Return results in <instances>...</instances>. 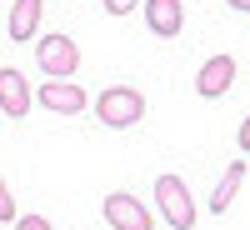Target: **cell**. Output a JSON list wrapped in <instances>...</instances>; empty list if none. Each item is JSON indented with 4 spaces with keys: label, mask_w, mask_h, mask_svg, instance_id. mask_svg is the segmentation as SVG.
Returning a JSON list of instances; mask_svg holds the SVG:
<instances>
[{
    "label": "cell",
    "mask_w": 250,
    "mask_h": 230,
    "mask_svg": "<svg viewBox=\"0 0 250 230\" xmlns=\"http://www.w3.org/2000/svg\"><path fill=\"white\" fill-rule=\"evenodd\" d=\"M95 120L105 125V130H130V125L145 120V95L135 85H110L95 95Z\"/></svg>",
    "instance_id": "6da1fadb"
},
{
    "label": "cell",
    "mask_w": 250,
    "mask_h": 230,
    "mask_svg": "<svg viewBox=\"0 0 250 230\" xmlns=\"http://www.w3.org/2000/svg\"><path fill=\"white\" fill-rule=\"evenodd\" d=\"M155 205H160L165 225H175V230H190L195 225V195H190V185H185L175 170L155 175Z\"/></svg>",
    "instance_id": "7a4b0ae2"
},
{
    "label": "cell",
    "mask_w": 250,
    "mask_h": 230,
    "mask_svg": "<svg viewBox=\"0 0 250 230\" xmlns=\"http://www.w3.org/2000/svg\"><path fill=\"white\" fill-rule=\"evenodd\" d=\"M35 65L40 70H45L50 80H70L75 70H80V45H75V40L70 35H40L35 40Z\"/></svg>",
    "instance_id": "3957f363"
},
{
    "label": "cell",
    "mask_w": 250,
    "mask_h": 230,
    "mask_svg": "<svg viewBox=\"0 0 250 230\" xmlns=\"http://www.w3.org/2000/svg\"><path fill=\"white\" fill-rule=\"evenodd\" d=\"M105 220H110V230H155V220H150V210L130 195V190H110L105 195Z\"/></svg>",
    "instance_id": "277c9868"
},
{
    "label": "cell",
    "mask_w": 250,
    "mask_h": 230,
    "mask_svg": "<svg viewBox=\"0 0 250 230\" xmlns=\"http://www.w3.org/2000/svg\"><path fill=\"white\" fill-rule=\"evenodd\" d=\"M35 100H40L50 115H80V110L90 105V95L80 90L75 80H45V85L35 90Z\"/></svg>",
    "instance_id": "5b68a950"
},
{
    "label": "cell",
    "mask_w": 250,
    "mask_h": 230,
    "mask_svg": "<svg viewBox=\"0 0 250 230\" xmlns=\"http://www.w3.org/2000/svg\"><path fill=\"white\" fill-rule=\"evenodd\" d=\"M230 85H235V60H230V55H210V60L195 70V95H200V100H220Z\"/></svg>",
    "instance_id": "8992f818"
},
{
    "label": "cell",
    "mask_w": 250,
    "mask_h": 230,
    "mask_svg": "<svg viewBox=\"0 0 250 230\" xmlns=\"http://www.w3.org/2000/svg\"><path fill=\"white\" fill-rule=\"evenodd\" d=\"M140 15L150 25V35H160V40H175L185 30V5L180 0H140Z\"/></svg>",
    "instance_id": "52a82bcc"
},
{
    "label": "cell",
    "mask_w": 250,
    "mask_h": 230,
    "mask_svg": "<svg viewBox=\"0 0 250 230\" xmlns=\"http://www.w3.org/2000/svg\"><path fill=\"white\" fill-rule=\"evenodd\" d=\"M35 105V90H30V80L20 75V70H0V115H10V120H20Z\"/></svg>",
    "instance_id": "ba28073f"
},
{
    "label": "cell",
    "mask_w": 250,
    "mask_h": 230,
    "mask_svg": "<svg viewBox=\"0 0 250 230\" xmlns=\"http://www.w3.org/2000/svg\"><path fill=\"white\" fill-rule=\"evenodd\" d=\"M10 40H40V0H10V20H5Z\"/></svg>",
    "instance_id": "9c48e42d"
},
{
    "label": "cell",
    "mask_w": 250,
    "mask_h": 230,
    "mask_svg": "<svg viewBox=\"0 0 250 230\" xmlns=\"http://www.w3.org/2000/svg\"><path fill=\"white\" fill-rule=\"evenodd\" d=\"M240 185H245V160H230V165H225V175H220V185L210 190V210H215V215L230 210V200L240 195Z\"/></svg>",
    "instance_id": "30bf717a"
},
{
    "label": "cell",
    "mask_w": 250,
    "mask_h": 230,
    "mask_svg": "<svg viewBox=\"0 0 250 230\" xmlns=\"http://www.w3.org/2000/svg\"><path fill=\"white\" fill-rule=\"evenodd\" d=\"M0 220L5 225H15L20 215H15V200H10V185H5V175H0Z\"/></svg>",
    "instance_id": "8fae6325"
},
{
    "label": "cell",
    "mask_w": 250,
    "mask_h": 230,
    "mask_svg": "<svg viewBox=\"0 0 250 230\" xmlns=\"http://www.w3.org/2000/svg\"><path fill=\"white\" fill-rule=\"evenodd\" d=\"M15 230H55V220H45V215H20Z\"/></svg>",
    "instance_id": "7c38bea8"
},
{
    "label": "cell",
    "mask_w": 250,
    "mask_h": 230,
    "mask_svg": "<svg viewBox=\"0 0 250 230\" xmlns=\"http://www.w3.org/2000/svg\"><path fill=\"white\" fill-rule=\"evenodd\" d=\"M100 5H105V10H110V15H130V10H135V5H140V0H100Z\"/></svg>",
    "instance_id": "4fadbf2b"
},
{
    "label": "cell",
    "mask_w": 250,
    "mask_h": 230,
    "mask_svg": "<svg viewBox=\"0 0 250 230\" xmlns=\"http://www.w3.org/2000/svg\"><path fill=\"white\" fill-rule=\"evenodd\" d=\"M235 145H240V150H245V155H250V115H245V120H240V135H235Z\"/></svg>",
    "instance_id": "5bb4252c"
},
{
    "label": "cell",
    "mask_w": 250,
    "mask_h": 230,
    "mask_svg": "<svg viewBox=\"0 0 250 230\" xmlns=\"http://www.w3.org/2000/svg\"><path fill=\"white\" fill-rule=\"evenodd\" d=\"M230 10H240V15H250V0H225Z\"/></svg>",
    "instance_id": "9a60e30c"
}]
</instances>
